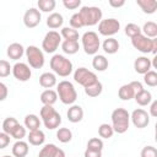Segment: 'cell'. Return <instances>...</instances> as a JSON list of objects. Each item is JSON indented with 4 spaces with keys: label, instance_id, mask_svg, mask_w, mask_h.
<instances>
[{
    "label": "cell",
    "instance_id": "cell-1",
    "mask_svg": "<svg viewBox=\"0 0 157 157\" xmlns=\"http://www.w3.org/2000/svg\"><path fill=\"white\" fill-rule=\"evenodd\" d=\"M112 128L114 132L124 134L129 129L130 114L124 108H117L112 112Z\"/></svg>",
    "mask_w": 157,
    "mask_h": 157
},
{
    "label": "cell",
    "instance_id": "cell-2",
    "mask_svg": "<svg viewBox=\"0 0 157 157\" xmlns=\"http://www.w3.org/2000/svg\"><path fill=\"white\" fill-rule=\"evenodd\" d=\"M50 69L61 77H67L72 72V63L61 54H55L50 59Z\"/></svg>",
    "mask_w": 157,
    "mask_h": 157
},
{
    "label": "cell",
    "instance_id": "cell-3",
    "mask_svg": "<svg viewBox=\"0 0 157 157\" xmlns=\"http://www.w3.org/2000/svg\"><path fill=\"white\" fill-rule=\"evenodd\" d=\"M56 94L64 104H74L77 99V92L70 81H60L56 85Z\"/></svg>",
    "mask_w": 157,
    "mask_h": 157
},
{
    "label": "cell",
    "instance_id": "cell-4",
    "mask_svg": "<svg viewBox=\"0 0 157 157\" xmlns=\"http://www.w3.org/2000/svg\"><path fill=\"white\" fill-rule=\"evenodd\" d=\"M40 118L44 126L49 130H54L61 124V117L53 108V105H43L40 108Z\"/></svg>",
    "mask_w": 157,
    "mask_h": 157
},
{
    "label": "cell",
    "instance_id": "cell-5",
    "mask_svg": "<svg viewBox=\"0 0 157 157\" xmlns=\"http://www.w3.org/2000/svg\"><path fill=\"white\" fill-rule=\"evenodd\" d=\"M131 44L135 49H137L139 52L144 54H147V53L156 54L157 52V38L151 39V38L145 37L142 33L131 38Z\"/></svg>",
    "mask_w": 157,
    "mask_h": 157
},
{
    "label": "cell",
    "instance_id": "cell-6",
    "mask_svg": "<svg viewBox=\"0 0 157 157\" xmlns=\"http://www.w3.org/2000/svg\"><path fill=\"white\" fill-rule=\"evenodd\" d=\"M83 26H94L102 20V10L97 6H82L78 11Z\"/></svg>",
    "mask_w": 157,
    "mask_h": 157
},
{
    "label": "cell",
    "instance_id": "cell-7",
    "mask_svg": "<svg viewBox=\"0 0 157 157\" xmlns=\"http://www.w3.org/2000/svg\"><path fill=\"white\" fill-rule=\"evenodd\" d=\"M81 39H82V47H83L85 53L88 55H96L101 47L98 34L93 31H88L83 33Z\"/></svg>",
    "mask_w": 157,
    "mask_h": 157
},
{
    "label": "cell",
    "instance_id": "cell-8",
    "mask_svg": "<svg viewBox=\"0 0 157 157\" xmlns=\"http://www.w3.org/2000/svg\"><path fill=\"white\" fill-rule=\"evenodd\" d=\"M25 54L27 56V61L29 64V67H33V69L43 67V65H44V54L38 47L28 45L25 49Z\"/></svg>",
    "mask_w": 157,
    "mask_h": 157
},
{
    "label": "cell",
    "instance_id": "cell-9",
    "mask_svg": "<svg viewBox=\"0 0 157 157\" xmlns=\"http://www.w3.org/2000/svg\"><path fill=\"white\" fill-rule=\"evenodd\" d=\"M61 43V36L56 31H49L42 42V49L45 53H54Z\"/></svg>",
    "mask_w": 157,
    "mask_h": 157
},
{
    "label": "cell",
    "instance_id": "cell-10",
    "mask_svg": "<svg viewBox=\"0 0 157 157\" xmlns=\"http://www.w3.org/2000/svg\"><path fill=\"white\" fill-rule=\"evenodd\" d=\"M120 29V22L117 18H105L101 20L98 23V32L104 37H112L118 33Z\"/></svg>",
    "mask_w": 157,
    "mask_h": 157
},
{
    "label": "cell",
    "instance_id": "cell-11",
    "mask_svg": "<svg viewBox=\"0 0 157 157\" xmlns=\"http://www.w3.org/2000/svg\"><path fill=\"white\" fill-rule=\"evenodd\" d=\"M74 80L78 85H81L83 87H87V86L94 83L96 81H98L96 74L92 72V71H90L86 67H78V69H76V71L74 72Z\"/></svg>",
    "mask_w": 157,
    "mask_h": 157
},
{
    "label": "cell",
    "instance_id": "cell-12",
    "mask_svg": "<svg viewBox=\"0 0 157 157\" xmlns=\"http://www.w3.org/2000/svg\"><path fill=\"white\" fill-rule=\"evenodd\" d=\"M13 77L21 82H26L31 78L32 76V71H31V67L26 64V63H16L13 66H12V70H11Z\"/></svg>",
    "mask_w": 157,
    "mask_h": 157
},
{
    "label": "cell",
    "instance_id": "cell-13",
    "mask_svg": "<svg viewBox=\"0 0 157 157\" xmlns=\"http://www.w3.org/2000/svg\"><path fill=\"white\" fill-rule=\"evenodd\" d=\"M130 119H131V123L134 124V126L137 128V129H144V128H146V126L148 125V123H150V115H148V113H147L145 109H142V108L135 109V110L131 113Z\"/></svg>",
    "mask_w": 157,
    "mask_h": 157
},
{
    "label": "cell",
    "instance_id": "cell-14",
    "mask_svg": "<svg viewBox=\"0 0 157 157\" xmlns=\"http://www.w3.org/2000/svg\"><path fill=\"white\" fill-rule=\"evenodd\" d=\"M40 11L36 7H31L23 15V23L27 28H34L40 23Z\"/></svg>",
    "mask_w": 157,
    "mask_h": 157
},
{
    "label": "cell",
    "instance_id": "cell-15",
    "mask_svg": "<svg viewBox=\"0 0 157 157\" xmlns=\"http://www.w3.org/2000/svg\"><path fill=\"white\" fill-rule=\"evenodd\" d=\"M38 157H65V152L54 144H48L38 153Z\"/></svg>",
    "mask_w": 157,
    "mask_h": 157
},
{
    "label": "cell",
    "instance_id": "cell-16",
    "mask_svg": "<svg viewBox=\"0 0 157 157\" xmlns=\"http://www.w3.org/2000/svg\"><path fill=\"white\" fill-rule=\"evenodd\" d=\"M151 59H148L147 56H139L135 61H134V69L137 74L145 75L147 71L151 70L152 65H151Z\"/></svg>",
    "mask_w": 157,
    "mask_h": 157
},
{
    "label": "cell",
    "instance_id": "cell-17",
    "mask_svg": "<svg viewBox=\"0 0 157 157\" xmlns=\"http://www.w3.org/2000/svg\"><path fill=\"white\" fill-rule=\"evenodd\" d=\"M6 54L10 59L12 60H18L22 58V55L25 54V48L22 44L20 43H11L9 47H7V50H6Z\"/></svg>",
    "mask_w": 157,
    "mask_h": 157
},
{
    "label": "cell",
    "instance_id": "cell-18",
    "mask_svg": "<svg viewBox=\"0 0 157 157\" xmlns=\"http://www.w3.org/2000/svg\"><path fill=\"white\" fill-rule=\"evenodd\" d=\"M29 147L26 141L17 140L12 146V156L13 157H26L28 155Z\"/></svg>",
    "mask_w": 157,
    "mask_h": 157
},
{
    "label": "cell",
    "instance_id": "cell-19",
    "mask_svg": "<svg viewBox=\"0 0 157 157\" xmlns=\"http://www.w3.org/2000/svg\"><path fill=\"white\" fill-rule=\"evenodd\" d=\"M66 115H67L69 121H71V123H78V121H81L82 118H83V109H82L80 105L74 104V105H71V107L67 109Z\"/></svg>",
    "mask_w": 157,
    "mask_h": 157
},
{
    "label": "cell",
    "instance_id": "cell-20",
    "mask_svg": "<svg viewBox=\"0 0 157 157\" xmlns=\"http://www.w3.org/2000/svg\"><path fill=\"white\" fill-rule=\"evenodd\" d=\"M39 85L47 90H50L56 85V76L53 72H43L39 76Z\"/></svg>",
    "mask_w": 157,
    "mask_h": 157
},
{
    "label": "cell",
    "instance_id": "cell-21",
    "mask_svg": "<svg viewBox=\"0 0 157 157\" xmlns=\"http://www.w3.org/2000/svg\"><path fill=\"white\" fill-rule=\"evenodd\" d=\"M27 139H28V142L31 145H33V146H40L45 141V135H44V132L40 129H37V130L29 131Z\"/></svg>",
    "mask_w": 157,
    "mask_h": 157
},
{
    "label": "cell",
    "instance_id": "cell-22",
    "mask_svg": "<svg viewBox=\"0 0 157 157\" xmlns=\"http://www.w3.org/2000/svg\"><path fill=\"white\" fill-rule=\"evenodd\" d=\"M137 6H140V9L142 10V12L145 13H155L157 10V1L156 0H136Z\"/></svg>",
    "mask_w": 157,
    "mask_h": 157
},
{
    "label": "cell",
    "instance_id": "cell-23",
    "mask_svg": "<svg viewBox=\"0 0 157 157\" xmlns=\"http://www.w3.org/2000/svg\"><path fill=\"white\" fill-rule=\"evenodd\" d=\"M58 101V94L56 91L54 90H45L40 93V102L44 105H53L55 102Z\"/></svg>",
    "mask_w": 157,
    "mask_h": 157
},
{
    "label": "cell",
    "instance_id": "cell-24",
    "mask_svg": "<svg viewBox=\"0 0 157 157\" xmlns=\"http://www.w3.org/2000/svg\"><path fill=\"white\" fill-rule=\"evenodd\" d=\"M63 23H64V18L59 12H53L47 18V26L50 29H56V28L61 27Z\"/></svg>",
    "mask_w": 157,
    "mask_h": 157
},
{
    "label": "cell",
    "instance_id": "cell-25",
    "mask_svg": "<svg viewBox=\"0 0 157 157\" xmlns=\"http://www.w3.org/2000/svg\"><path fill=\"white\" fill-rule=\"evenodd\" d=\"M102 48L107 54H115L119 50V42L115 38L109 37V38L104 39V42L102 44Z\"/></svg>",
    "mask_w": 157,
    "mask_h": 157
},
{
    "label": "cell",
    "instance_id": "cell-26",
    "mask_svg": "<svg viewBox=\"0 0 157 157\" xmlns=\"http://www.w3.org/2000/svg\"><path fill=\"white\" fill-rule=\"evenodd\" d=\"M134 98H135V101H136V103L139 104V105H148L151 102H152V94H151V92L150 91H147V90H142V91H140V92H137L135 96H134Z\"/></svg>",
    "mask_w": 157,
    "mask_h": 157
},
{
    "label": "cell",
    "instance_id": "cell-27",
    "mask_svg": "<svg viewBox=\"0 0 157 157\" xmlns=\"http://www.w3.org/2000/svg\"><path fill=\"white\" fill-rule=\"evenodd\" d=\"M141 33H144L145 37L147 38H156L157 37V23H155L153 21H147L142 28H141Z\"/></svg>",
    "mask_w": 157,
    "mask_h": 157
},
{
    "label": "cell",
    "instance_id": "cell-28",
    "mask_svg": "<svg viewBox=\"0 0 157 157\" xmlns=\"http://www.w3.org/2000/svg\"><path fill=\"white\" fill-rule=\"evenodd\" d=\"M92 66L97 71H104L108 67V59L104 55H94L92 59Z\"/></svg>",
    "mask_w": 157,
    "mask_h": 157
},
{
    "label": "cell",
    "instance_id": "cell-29",
    "mask_svg": "<svg viewBox=\"0 0 157 157\" xmlns=\"http://www.w3.org/2000/svg\"><path fill=\"white\" fill-rule=\"evenodd\" d=\"M118 96L121 101H130L131 98H134L135 96V92H134V88L131 87L130 83H126V85H123L119 91H118Z\"/></svg>",
    "mask_w": 157,
    "mask_h": 157
},
{
    "label": "cell",
    "instance_id": "cell-30",
    "mask_svg": "<svg viewBox=\"0 0 157 157\" xmlns=\"http://www.w3.org/2000/svg\"><path fill=\"white\" fill-rule=\"evenodd\" d=\"M40 126V120L36 114H27L25 117V128H27L29 131L37 130Z\"/></svg>",
    "mask_w": 157,
    "mask_h": 157
},
{
    "label": "cell",
    "instance_id": "cell-31",
    "mask_svg": "<svg viewBox=\"0 0 157 157\" xmlns=\"http://www.w3.org/2000/svg\"><path fill=\"white\" fill-rule=\"evenodd\" d=\"M61 49L65 54H69V55H72V54H76L80 49V44L76 40H64L61 43Z\"/></svg>",
    "mask_w": 157,
    "mask_h": 157
},
{
    "label": "cell",
    "instance_id": "cell-32",
    "mask_svg": "<svg viewBox=\"0 0 157 157\" xmlns=\"http://www.w3.org/2000/svg\"><path fill=\"white\" fill-rule=\"evenodd\" d=\"M103 91V86L99 81H96L94 83L85 87V93L88 96V97H98Z\"/></svg>",
    "mask_w": 157,
    "mask_h": 157
},
{
    "label": "cell",
    "instance_id": "cell-33",
    "mask_svg": "<svg viewBox=\"0 0 157 157\" xmlns=\"http://www.w3.org/2000/svg\"><path fill=\"white\" fill-rule=\"evenodd\" d=\"M60 36L65 39V40H76L78 42V32L71 27H63Z\"/></svg>",
    "mask_w": 157,
    "mask_h": 157
},
{
    "label": "cell",
    "instance_id": "cell-34",
    "mask_svg": "<svg viewBox=\"0 0 157 157\" xmlns=\"http://www.w3.org/2000/svg\"><path fill=\"white\" fill-rule=\"evenodd\" d=\"M18 124H20V123H18L15 118L9 117V118H6V119L2 121V130H4V132H6L7 135H11L12 131H13V129H15Z\"/></svg>",
    "mask_w": 157,
    "mask_h": 157
},
{
    "label": "cell",
    "instance_id": "cell-35",
    "mask_svg": "<svg viewBox=\"0 0 157 157\" xmlns=\"http://www.w3.org/2000/svg\"><path fill=\"white\" fill-rule=\"evenodd\" d=\"M56 139L63 142V144H66V142H70L71 139H72V132L70 129L67 128H60L58 131H56Z\"/></svg>",
    "mask_w": 157,
    "mask_h": 157
},
{
    "label": "cell",
    "instance_id": "cell-36",
    "mask_svg": "<svg viewBox=\"0 0 157 157\" xmlns=\"http://www.w3.org/2000/svg\"><path fill=\"white\" fill-rule=\"evenodd\" d=\"M37 5L42 12H50L55 9L56 2H55V0H38Z\"/></svg>",
    "mask_w": 157,
    "mask_h": 157
},
{
    "label": "cell",
    "instance_id": "cell-37",
    "mask_svg": "<svg viewBox=\"0 0 157 157\" xmlns=\"http://www.w3.org/2000/svg\"><path fill=\"white\" fill-rule=\"evenodd\" d=\"M114 131H113V128L112 125L104 123V124H101L99 128H98V135L103 139H110L113 136Z\"/></svg>",
    "mask_w": 157,
    "mask_h": 157
},
{
    "label": "cell",
    "instance_id": "cell-38",
    "mask_svg": "<svg viewBox=\"0 0 157 157\" xmlns=\"http://www.w3.org/2000/svg\"><path fill=\"white\" fill-rule=\"evenodd\" d=\"M144 82H145L147 86H150V87L157 86V72L153 71V70L147 71V72L144 75Z\"/></svg>",
    "mask_w": 157,
    "mask_h": 157
},
{
    "label": "cell",
    "instance_id": "cell-39",
    "mask_svg": "<svg viewBox=\"0 0 157 157\" xmlns=\"http://www.w3.org/2000/svg\"><path fill=\"white\" fill-rule=\"evenodd\" d=\"M125 34L130 38H134V37L141 34V28L136 23H128L125 26Z\"/></svg>",
    "mask_w": 157,
    "mask_h": 157
},
{
    "label": "cell",
    "instance_id": "cell-40",
    "mask_svg": "<svg viewBox=\"0 0 157 157\" xmlns=\"http://www.w3.org/2000/svg\"><path fill=\"white\" fill-rule=\"evenodd\" d=\"M87 148L93 151H102L103 150V141L99 137H92L87 142Z\"/></svg>",
    "mask_w": 157,
    "mask_h": 157
},
{
    "label": "cell",
    "instance_id": "cell-41",
    "mask_svg": "<svg viewBox=\"0 0 157 157\" xmlns=\"http://www.w3.org/2000/svg\"><path fill=\"white\" fill-rule=\"evenodd\" d=\"M70 27L74 28V29H78V28H82L83 27V22L81 20V16L78 15V12L74 13L70 17Z\"/></svg>",
    "mask_w": 157,
    "mask_h": 157
},
{
    "label": "cell",
    "instance_id": "cell-42",
    "mask_svg": "<svg viewBox=\"0 0 157 157\" xmlns=\"http://www.w3.org/2000/svg\"><path fill=\"white\" fill-rule=\"evenodd\" d=\"M12 70V66L7 60H0V77H7Z\"/></svg>",
    "mask_w": 157,
    "mask_h": 157
},
{
    "label": "cell",
    "instance_id": "cell-43",
    "mask_svg": "<svg viewBox=\"0 0 157 157\" xmlns=\"http://www.w3.org/2000/svg\"><path fill=\"white\" fill-rule=\"evenodd\" d=\"M10 136H12V137L16 139V140H22V139L26 136V128L22 126L21 124H18V125L13 129V131H12V134H11Z\"/></svg>",
    "mask_w": 157,
    "mask_h": 157
},
{
    "label": "cell",
    "instance_id": "cell-44",
    "mask_svg": "<svg viewBox=\"0 0 157 157\" xmlns=\"http://www.w3.org/2000/svg\"><path fill=\"white\" fill-rule=\"evenodd\" d=\"M141 157H157V150L153 146H145L141 150Z\"/></svg>",
    "mask_w": 157,
    "mask_h": 157
},
{
    "label": "cell",
    "instance_id": "cell-45",
    "mask_svg": "<svg viewBox=\"0 0 157 157\" xmlns=\"http://www.w3.org/2000/svg\"><path fill=\"white\" fill-rule=\"evenodd\" d=\"M63 5L69 10H75L78 6H81V0H64Z\"/></svg>",
    "mask_w": 157,
    "mask_h": 157
},
{
    "label": "cell",
    "instance_id": "cell-46",
    "mask_svg": "<svg viewBox=\"0 0 157 157\" xmlns=\"http://www.w3.org/2000/svg\"><path fill=\"white\" fill-rule=\"evenodd\" d=\"M10 144V135H7L6 132H0V150L7 147Z\"/></svg>",
    "mask_w": 157,
    "mask_h": 157
},
{
    "label": "cell",
    "instance_id": "cell-47",
    "mask_svg": "<svg viewBox=\"0 0 157 157\" xmlns=\"http://www.w3.org/2000/svg\"><path fill=\"white\" fill-rule=\"evenodd\" d=\"M7 94H9V90H7V86L2 82H0V102L1 101H5L7 98Z\"/></svg>",
    "mask_w": 157,
    "mask_h": 157
},
{
    "label": "cell",
    "instance_id": "cell-48",
    "mask_svg": "<svg viewBox=\"0 0 157 157\" xmlns=\"http://www.w3.org/2000/svg\"><path fill=\"white\" fill-rule=\"evenodd\" d=\"M83 156L85 157H102V151H93V150L86 148Z\"/></svg>",
    "mask_w": 157,
    "mask_h": 157
},
{
    "label": "cell",
    "instance_id": "cell-49",
    "mask_svg": "<svg viewBox=\"0 0 157 157\" xmlns=\"http://www.w3.org/2000/svg\"><path fill=\"white\" fill-rule=\"evenodd\" d=\"M130 85H131V87L134 88L135 94H136L137 92H140V91H142V90H144V86H142V83H141L140 81H131V82H130Z\"/></svg>",
    "mask_w": 157,
    "mask_h": 157
},
{
    "label": "cell",
    "instance_id": "cell-50",
    "mask_svg": "<svg viewBox=\"0 0 157 157\" xmlns=\"http://www.w3.org/2000/svg\"><path fill=\"white\" fill-rule=\"evenodd\" d=\"M148 115H151V117H157V101H152V103H151V107H150V113H148Z\"/></svg>",
    "mask_w": 157,
    "mask_h": 157
},
{
    "label": "cell",
    "instance_id": "cell-51",
    "mask_svg": "<svg viewBox=\"0 0 157 157\" xmlns=\"http://www.w3.org/2000/svg\"><path fill=\"white\" fill-rule=\"evenodd\" d=\"M109 5H110L112 7L118 9V7L124 6V5H125V1H124V0H109Z\"/></svg>",
    "mask_w": 157,
    "mask_h": 157
},
{
    "label": "cell",
    "instance_id": "cell-52",
    "mask_svg": "<svg viewBox=\"0 0 157 157\" xmlns=\"http://www.w3.org/2000/svg\"><path fill=\"white\" fill-rule=\"evenodd\" d=\"M2 157H11V156H2Z\"/></svg>",
    "mask_w": 157,
    "mask_h": 157
}]
</instances>
